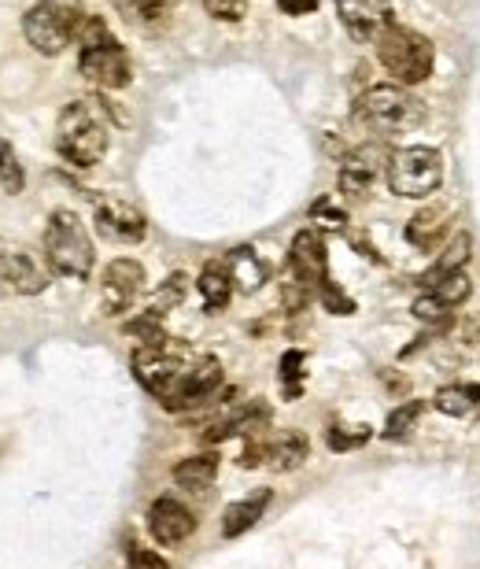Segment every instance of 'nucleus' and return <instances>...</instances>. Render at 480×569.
Masks as SVG:
<instances>
[{"label":"nucleus","mask_w":480,"mask_h":569,"mask_svg":"<svg viewBox=\"0 0 480 569\" xmlns=\"http://www.w3.org/2000/svg\"><path fill=\"white\" fill-rule=\"evenodd\" d=\"M436 411L451 414V418H462L480 403V385H444L436 392Z\"/></svg>","instance_id":"nucleus-25"},{"label":"nucleus","mask_w":480,"mask_h":569,"mask_svg":"<svg viewBox=\"0 0 480 569\" xmlns=\"http://www.w3.org/2000/svg\"><path fill=\"white\" fill-rule=\"evenodd\" d=\"M355 119L377 137H399L418 130L425 119V104L403 85H370L355 104Z\"/></svg>","instance_id":"nucleus-4"},{"label":"nucleus","mask_w":480,"mask_h":569,"mask_svg":"<svg viewBox=\"0 0 480 569\" xmlns=\"http://www.w3.org/2000/svg\"><path fill=\"white\" fill-rule=\"evenodd\" d=\"M56 152L63 156V163L78 170L96 167L108 156V126L93 100L63 104L60 119H56Z\"/></svg>","instance_id":"nucleus-2"},{"label":"nucleus","mask_w":480,"mask_h":569,"mask_svg":"<svg viewBox=\"0 0 480 569\" xmlns=\"http://www.w3.org/2000/svg\"><path fill=\"white\" fill-rule=\"evenodd\" d=\"M288 270H292V278L303 281L307 289H322L325 281H329V248H325V237L322 230H300L292 237V248H288Z\"/></svg>","instance_id":"nucleus-13"},{"label":"nucleus","mask_w":480,"mask_h":569,"mask_svg":"<svg viewBox=\"0 0 480 569\" xmlns=\"http://www.w3.org/2000/svg\"><path fill=\"white\" fill-rule=\"evenodd\" d=\"M266 425H270V407H266V400L237 403V407H226V411L215 414V418L204 425V444H222L229 436L266 433Z\"/></svg>","instance_id":"nucleus-15"},{"label":"nucleus","mask_w":480,"mask_h":569,"mask_svg":"<svg viewBox=\"0 0 480 569\" xmlns=\"http://www.w3.org/2000/svg\"><path fill=\"white\" fill-rule=\"evenodd\" d=\"M311 296H314V289H307V285H303V281H296V278L281 285V307H285L288 315H300V311H307Z\"/></svg>","instance_id":"nucleus-36"},{"label":"nucleus","mask_w":480,"mask_h":569,"mask_svg":"<svg viewBox=\"0 0 480 569\" xmlns=\"http://www.w3.org/2000/svg\"><path fill=\"white\" fill-rule=\"evenodd\" d=\"M192 363H196L192 348L174 337L159 340V344H137V352H133V374L159 403H167L174 396V388L189 374Z\"/></svg>","instance_id":"nucleus-6"},{"label":"nucleus","mask_w":480,"mask_h":569,"mask_svg":"<svg viewBox=\"0 0 480 569\" xmlns=\"http://www.w3.org/2000/svg\"><path fill=\"white\" fill-rule=\"evenodd\" d=\"M318 300H322V307L329 311V315H355V300H351L348 292L340 289L333 278H329L322 289H318Z\"/></svg>","instance_id":"nucleus-34"},{"label":"nucleus","mask_w":480,"mask_h":569,"mask_svg":"<svg viewBox=\"0 0 480 569\" xmlns=\"http://www.w3.org/2000/svg\"><path fill=\"white\" fill-rule=\"evenodd\" d=\"M388 159H392V152H384V145H373V141H366V145H359V148H351L348 156L340 159L336 189H340L344 196H355V200H362V196L373 189V182L381 178V170H388Z\"/></svg>","instance_id":"nucleus-11"},{"label":"nucleus","mask_w":480,"mask_h":569,"mask_svg":"<svg viewBox=\"0 0 480 569\" xmlns=\"http://www.w3.org/2000/svg\"><path fill=\"white\" fill-rule=\"evenodd\" d=\"M222 267H226L229 281H233V289L237 292H259L266 285V278H270V267H266V259L255 248H248V244H240V248H233V252L222 259Z\"/></svg>","instance_id":"nucleus-17"},{"label":"nucleus","mask_w":480,"mask_h":569,"mask_svg":"<svg viewBox=\"0 0 480 569\" xmlns=\"http://www.w3.org/2000/svg\"><path fill=\"white\" fill-rule=\"evenodd\" d=\"M303 366H307V355H303L300 348L285 352V355H281V363H277V377H281V388H285L288 400H296V396H300Z\"/></svg>","instance_id":"nucleus-32"},{"label":"nucleus","mask_w":480,"mask_h":569,"mask_svg":"<svg viewBox=\"0 0 480 569\" xmlns=\"http://www.w3.org/2000/svg\"><path fill=\"white\" fill-rule=\"evenodd\" d=\"M469 252H473V237H469L466 230L455 233V237H451V244H447L444 252H440V259L432 263V270L421 281H425V285H432V281L444 278V274H451V270H462L469 263Z\"/></svg>","instance_id":"nucleus-24"},{"label":"nucleus","mask_w":480,"mask_h":569,"mask_svg":"<svg viewBox=\"0 0 480 569\" xmlns=\"http://www.w3.org/2000/svg\"><path fill=\"white\" fill-rule=\"evenodd\" d=\"M74 41H78V74L85 82H93L104 93H119L133 82L130 52L100 15L74 8Z\"/></svg>","instance_id":"nucleus-1"},{"label":"nucleus","mask_w":480,"mask_h":569,"mask_svg":"<svg viewBox=\"0 0 480 569\" xmlns=\"http://www.w3.org/2000/svg\"><path fill=\"white\" fill-rule=\"evenodd\" d=\"M196 292H200V300H204L207 315L226 311L229 300H233V281H229L226 267H222V263H207V267L200 270V278H196Z\"/></svg>","instance_id":"nucleus-22"},{"label":"nucleus","mask_w":480,"mask_h":569,"mask_svg":"<svg viewBox=\"0 0 480 569\" xmlns=\"http://www.w3.org/2000/svg\"><path fill=\"white\" fill-rule=\"evenodd\" d=\"M388 189L396 196H410V200H421V196H432L444 182V156L429 145H410L392 152L388 159Z\"/></svg>","instance_id":"nucleus-7"},{"label":"nucleus","mask_w":480,"mask_h":569,"mask_svg":"<svg viewBox=\"0 0 480 569\" xmlns=\"http://www.w3.org/2000/svg\"><path fill=\"white\" fill-rule=\"evenodd\" d=\"M248 4L252 0H204L207 15L218 19V23H240L248 15Z\"/></svg>","instance_id":"nucleus-35"},{"label":"nucleus","mask_w":480,"mask_h":569,"mask_svg":"<svg viewBox=\"0 0 480 569\" xmlns=\"http://www.w3.org/2000/svg\"><path fill=\"white\" fill-rule=\"evenodd\" d=\"M366 440H370V425H355V429H348V425H333V429L325 433L329 451H355V448H362Z\"/></svg>","instance_id":"nucleus-33"},{"label":"nucleus","mask_w":480,"mask_h":569,"mask_svg":"<svg viewBox=\"0 0 480 569\" xmlns=\"http://www.w3.org/2000/svg\"><path fill=\"white\" fill-rule=\"evenodd\" d=\"M148 533L159 547H174L181 540H189L196 533V514H192L181 499L174 496H159L148 507Z\"/></svg>","instance_id":"nucleus-16"},{"label":"nucleus","mask_w":480,"mask_h":569,"mask_svg":"<svg viewBox=\"0 0 480 569\" xmlns=\"http://www.w3.org/2000/svg\"><path fill=\"white\" fill-rule=\"evenodd\" d=\"M8 292V285H4V259H0V296Z\"/></svg>","instance_id":"nucleus-39"},{"label":"nucleus","mask_w":480,"mask_h":569,"mask_svg":"<svg viewBox=\"0 0 480 569\" xmlns=\"http://www.w3.org/2000/svg\"><path fill=\"white\" fill-rule=\"evenodd\" d=\"M311 222L314 230H333V233H348V211L336 204L333 196H318L311 204Z\"/></svg>","instance_id":"nucleus-29"},{"label":"nucleus","mask_w":480,"mask_h":569,"mask_svg":"<svg viewBox=\"0 0 480 569\" xmlns=\"http://www.w3.org/2000/svg\"><path fill=\"white\" fill-rule=\"evenodd\" d=\"M469 292H473V281L466 278V270H451V274L432 281V296H440L447 307H462L469 300Z\"/></svg>","instance_id":"nucleus-30"},{"label":"nucleus","mask_w":480,"mask_h":569,"mask_svg":"<svg viewBox=\"0 0 480 569\" xmlns=\"http://www.w3.org/2000/svg\"><path fill=\"white\" fill-rule=\"evenodd\" d=\"M93 226L104 241L115 244H141L148 237V218L119 196H100L93 207Z\"/></svg>","instance_id":"nucleus-10"},{"label":"nucleus","mask_w":480,"mask_h":569,"mask_svg":"<svg viewBox=\"0 0 480 569\" xmlns=\"http://www.w3.org/2000/svg\"><path fill=\"white\" fill-rule=\"evenodd\" d=\"M126 569H170V562L159 551H148L141 544L126 547Z\"/></svg>","instance_id":"nucleus-37"},{"label":"nucleus","mask_w":480,"mask_h":569,"mask_svg":"<svg viewBox=\"0 0 480 569\" xmlns=\"http://www.w3.org/2000/svg\"><path fill=\"white\" fill-rule=\"evenodd\" d=\"M45 263L52 274L71 281H85L96 267L93 237L85 230V222L74 215L71 207H60L48 215L45 226Z\"/></svg>","instance_id":"nucleus-3"},{"label":"nucleus","mask_w":480,"mask_h":569,"mask_svg":"<svg viewBox=\"0 0 480 569\" xmlns=\"http://www.w3.org/2000/svg\"><path fill=\"white\" fill-rule=\"evenodd\" d=\"M266 507H270V488H255L252 496L229 503L226 514H222V536L226 540H237L248 529H255V521H263Z\"/></svg>","instance_id":"nucleus-19"},{"label":"nucleus","mask_w":480,"mask_h":569,"mask_svg":"<svg viewBox=\"0 0 480 569\" xmlns=\"http://www.w3.org/2000/svg\"><path fill=\"white\" fill-rule=\"evenodd\" d=\"M0 189L8 196H19L26 189V170L15 156V148L8 137H0Z\"/></svg>","instance_id":"nucleus-27"},{"label":"nucleus","mask_w":480,"mask_h":569,"mask_svg":"<svg viewBox=\"0 0 480 569\" xmlns=\"http://www.w3.org/2000/svg\"><path fill=\"white\" fill-rule=\"evenodd\" d=\"M421 414H425V403L421 400L399 403L396 411L388 414V422H384V440H407V436L418 429Z\"/></svg>","instance_id":"nucleus-26"},{"label":"nucleus","mask_w":480,"mask_h":569,"mask_svg":"<svg viewBox=\"0 0 480 569\" xmlns=\"http://www.w3.org/2000/svg\"><path fill=\"white\" fill-rule=\"evenodd\" d=\"M277 8L285 15H311V12H318V0H277Z\"/></svg>","instance_id":"nucleus-38"},{"label":"nucleus","mask_w":480,"mask_h":569,"mask_svg":"<svg viewBox=\"0 0 480 569\" xmlns=\"http://www.w3.org/2000/svg\"><path fill=\"white\" fill-rule=\"evenodd\" d=\"M447 222H451L447 211H440V207H425V211H418V215L407 222V241L414 244L418 252H432V244H440V237H444Z\"/></svg>","instance_id":"nucleus-23"},{"label":"nucleus","mask_w":480,"mask_h":569,"mask_svg":"<svg viewBox=\"0 0 480 569\" xmlns=\"http://www.w3.org/2000/svg\"><path fill=\"white\" fill-rule=\"evenodd\" d=\"M410 315L418 318L421 326H432V329H447V326H451V307H447L440 296H432V292H425V296H418V300H414Z\"/></svg>","instance_id":"nucleus-31"},{"label":"nucleus","mask_w":480,"mask_h":569,"mask_svg":"<svg viewBox=\"0 0 480 569\" xmlns=\"http://www.w3.org/2000/svg\"><path fill=\"white\" fill-rule=\"evenodd\" d=\"M218 477V455L215 451H200V455H189L174 466V485L185 488V492H207L215 485Z\"/></svg>","instance_id":"nucleus-21"},{"label":"nucleus","mask_w":480,"mask_h":569,"mask_svg":"<svg viewBox=\"0 0 480 569\" xmlns=\"http://www.w3.org/2000/svg\"><path fill=\"white\" fill-rule=\"evenodd\" d=\"M311 455V440L300 429H277L266 436V466H274L277 473L300 470Z\"/></svg>","instance_id":"nucleus-18"},{"label":"nucleus","mask_w":480,"mask_h":569,"mask_svg":"<svg viewBox=\"0 0 480 569\" xmlns=\"http://www.w3.org/2000/svg\"><path fill=\"white\" fill-rule=\"evenodd\" d=\"M336 19L359 45H370V41L377 45L384 30L396 23L388 0H336Z\"/></svg>","instance_id":"nucleus-12"},{"label":"nucleus","mask_w":480,"mask_h":569,"mask_svg":"<svg viewBox=\"0 0 480 569\" xmlns=\"http://www.w3.org/2000/svg\"><path fill=\"white\" fill-rule=\"evenodd\" d=\"M23 37L41 56H60L74 41V8L60 0H37L23 15Z\"/></svg>","instance_id":"nucleus-8"},{"label":"nucleus","mask_w":480,"mask_h":569,"mask_svg":"<svg viewBox=\"0 0 480 569\" xmlns=\"http://www.w3.org/2000/svg\"><path fill=\"white\" fill-rule=\"evenodd\" d=\"M148 285V274L137 259H111L100 278V311L104 315H126L137 296Z\"/></svg>","instance_id":"nucleus-9"},{"label":"nucleus","mask_w":480,"mask_h":569,"mask_svg":"<svg viewBox=\"0 0 480 569\" xmlns=\"http://www.w3.org/2000/svg\"><path fill=\"white\" fill-rule=\"evenodd\" d=\"M115 12L126 19L130 26H137L141 34H159L167 26L170 0H111Z\"/></svg>","instance_id":"nucleus-20"},{"label":"nucleus","mask_w":480,"mask_h":569,"mask_svg":"<svg viewBox=\"0 0 480 569\" xmlns=\"http://www.w3.org/2000/svg\"><path fill=\"white\" fill-rule=\"evenodd\" d=\"M0 259H4V285H8V292L41 296L48 289L52 270L30 248H23V244H0Z\"/></svg>","instance_id":"nucleus-14"},{"label":"nucleus","mask_w":480,"mask_h":569,"mask_svg":"<svg viewBox=\"0 0 480 569\" xmlns=\"http://www.w3.org/2000/svg\"><path fill=\"white\" fill-rule=\"evenodd\" d=\"M185 296H189V278L178 270V274H170V278L159 285L156 300H152V307H148V311H152V315H159V318H167L174 307H181V300H185Z\"/></svg>","instance_id":"nucleus-28"},{"label":"nucleus","mask_w":480,"mask_h":569,"mask_svg":"<svg viewBox=\"0 0 480 569\" xmlns=\"http://www.w3.org/2000/svg\"><path fill=\"white\" fill-rule=\"evenodd\" d=\"M377 60H381L384 71L396 78V85L407 89V85H421L425 78H432L436 49H432V41L425 34L392 23L384 30L381 41H377Z\"/></svg>","instance_id":"nucleus-5"}]
</instances>
